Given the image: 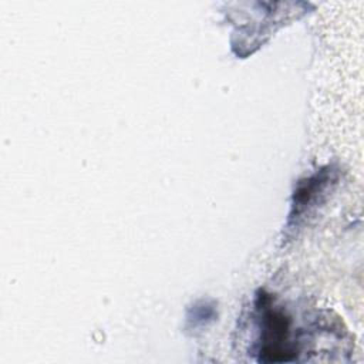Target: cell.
<instances>
[{"label":"cell","instance_id":"1","mask_svg":"<svg viewBox=\"0 0 364 364\" xmlns=\"http://www.w3.org/2000/svg\"><path fill=\"white\" fill-rule=\"evenodd\" d=\"M289 318L282 313L266 309L262 318V361H290L294 350L289 341Z\"/></svg>","mask_w":364,"mask_h":364}]
</instances>
